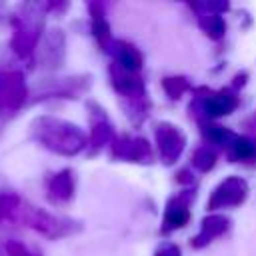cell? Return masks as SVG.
Segmentation results:
<instances>
[{"label":"cell","mask_w":256,"mask_h":256,"mask_svg":"<svg viewBox=\"0 0 256 256\" xmlns=\"http://www.w3.org/2000/svg\"><path fill=\"white\" fill-rule=\"evenodd\" d=\"M30 138L60 156H76L86 146V136L76 124L48 114L30 122Z\"/></svg>","instance_id":"obj_1"},{"label":"cell","mask_w":256,"mask_h":256,"mask_svg":"<svg viewBox=\"0 0 256 256\" xmlns=\"http://www.w3.org/2000/svg\"><path fill=\"white\" fill-rule=\"evenodd\" d=\"M34 6L26 4L20 6V12H16L10 22L14 26V34L10 38V48L20 56L28 58L30 54L36 52V46L42 38V16L38 12H32Z\"/></svg>","instance_id":"obj_2"},{"label":"cell","mask_w":256,"mask_h":256,"mask_svg":"<svg viewBox=\"0 0 256 256\" xmlns=\"http://www.w3.org/2000/svg\"><path fill=\"white\" fill-rule=\"evenodd\" d=\"M20 212H22L24 222L46 238H62V236H68V234L74 232V226H72L74 222L58 218V216H54L46 210L36 208V206L20 208Z\"/></svg>","instance_id":"obj_3"},{"label":"cell","mask_w":256,"mask_h":256,"mask_svg":"<svg viewBox=\"0 0 256 256\" xmlns=\"http://www.w3.org/2000/svg\"><path fill=\"white\" fill-rule=\"evenodd\" d=\"M26 98H28V86L22 72L12 70L0 76V110L16 112L24 106Z\"/></svg>","instance_id":"obj_4"},{"label":"cell","mask_w":256,"mask_h":256,"mask_svg":"<svg viewBox=\"0 0 256 256\" xmlns=\"http://www.w3.org/2000/svg\"><path fill=\"white\" fill-rule=\"evenodd\" d=\"M36 52H38L40 66H44V68L60 66L64 60V54H66V40H64L62 30L52 28L46 34H42V38L36 46Z\"/></svg>","instance_id":"obj_5"},{"label":"cell","mask_w":256,"mask_h":256,"mask_svg":"<svg viewBox=\"0 0 256 256\" xmlns=\"http://www.w3.org/2000/svg\"><path fill=\"white\" fill-rule=\"evenodd\" d=\"M248 194V186L240 176H230L226 178L210 196L208 200V208L218 210V208H228V206H238L240 202H244Z\"/></svg>","instance_id":"obj_6"},{"label":"cell","mask_w":256,"mask_h":256,"mask_svg":"<svg viewBox=\"0 0 256 256\" xmlns=\"http://www.w3.org/2000/svg\"><path fill=\"white\" fill-rule=\"evenodd\" d=\"M156 142H158V150H160V156L166 164L174 162L182 150H184V144H186V138L184 134L172 126V124H158L156 126Z\"/></svg>","instance_id":"obj_7"},{"label":"cell","mask_w":256,"mask_h":256,"mask_svg":"<svg viewBox=\"0 0 256 256\" xmlns=\"http://www.w3.org/2000/svg\"><path fill=\"white\" fill-rule=\"evenodd\" d=\"M48 188V196L54 202H68L74 196V188H76V180H74V172L70 168H64L56 174H52L46 182Z\"/></svg>","instance_id":"obj_8"},{"label":"cell","mask_w":256,"mask_h":256,"mask_svg":"<svg viewBox=\"0 0 256 256\" xmlns=\"http://www.w3.org/2000/svg\"><path fill=\"white\" fill-rule=\"evenodd\" d=\"M226 228H228V218H226V216L212 214V216L204 218V220H202V226H200V232H198L196 238L192 240V246H194V248L206 246L208 242H212L214 238H218L220 234H224Z\"/></svg>","instance_id":"obj_9"},{"label":"cell","mask_w":256,"mask_h":256,"mask_svg":"<svg viewBox=\"0 0 256 256\" xmlns=\"http://www.w3.org/2000/svg\"><path fill=\"white\" fill-rule=\"evenodd\" d=\"M236 106H238V100H236V96H232L230 92L212 94V96H208V98L202 102V110H204V114L210 116V118L226 116V114H230Z\"/></svg>","instance_id":"obj_10"},{"label":"cell","mask_w":256,"mask_h":256,"mask_svg":"<svg viewBox=\"0 0 256 256\" xmlns=\"http://www.w3.org/2000/svg\"><path fill=\"white\" fill-rule=\"evenodd\" d=\"M190 218V212H188V202L186 198H174L168 208H166V214H164V226L162 230L164 232H170V230H176V228H182Z\"/></svg>","instance_id":"obj_11"},{"label":"cell","mask_w":256,"mask_h":256,"mask_svg":"<svg viewBox=\"0 0 256 256\" xmlns=\"http://www.w3.org/2000/svg\"><path fill=\"white\" fill-rule=\"evenodd\" d=\"M116 64L126 72H138L142 66V56L134 46L126 42H116Z\"/></svg>","instance_id":"obj_12"},{"label":"cell","mask_w":256,"mask_h":256,"mask_svg":"<svg viewBox=\"0 0 256 256\" xmlns=\"http://www.w3.org/2000/svg\"><path fill=\"white\" fill-rule=\"evenodd\" d=\"M90 14H92V32H94V38L98 40V44L102 48H106L108 40H110V26L100 10V6L96 4H90Z\"/></svg>","instance_id":"obj_13"},{"label":"cell","mask_w":256,"mask_h":256,"mask_svg":"<svg viewBox=\"0 0 256 256\" xmlns=\"http://www.w3.org/2000/svg\"><path fill=\"white\" fill-rule=\"evenodd\" d=\"M230 154L234 160H252L256 158V140L246 136H234L230 142Z\"/></svg>","instance_id":"obj_14"},{"label":"cell","mask_w":256,"mask_h":256,"mask_svg":"<svg viewBox=\"0 0 256 256\" xmlns=\"http://www.w3.org/2000/svg\"><path fill=\"white\" fill-rule=\"evenodd\" d=\"M20 208H22V200L16 192L0 190V222L14 218V214L20 212Z\"/></svg>","instance_id":"obj_15"},{"label":"cell","mask_w":256,"mask_h":256,"mask_svg":"<svg viewBox=\"0 0 256 256\" xmlns=\"http://www.w3.org/2000/svg\"><path fill=\"white\" fill-rule=\"evenodd\" d=\"M200 26H202V30H204L210 38H214V40L222 38L224 32H226V24H224L222 16H220V14H214V12L202 14V16H200Z\"/></svg>","instance_id":"obj_16"},{"label":"cell","mask_w":256,"mask_h":256,"mask_svg":"<svg viewBox=\"0 0 256 256\" xmlns=\"http://www.w3.org/2000/svg\"><path fill=\"white\" fill-rule=\"evenodd\" d=\"M202 132H204V136H206L210 142H214V144H230V142L234 140V134H232L228 128L218 126V124H206V126L202 128Z\"/></svg>","instance_id":"obj_17"},{"label":"cell","mask_w":256,"mask_h":256,"mask_svg":"<svg viewBox=\"0 0 256 256\" xmlns=\"http://www.w3.org/2000/svg\"><path fill=\"white\" fill-rule=\"evenodd\" d=\"M192 164H194L200 172H208V170H212V168H214V164H216V154H214V150H212V148H208V146L198 148V150L194 152Z\"/></svg>","instance_id":"obj_18"},{"label":"cell","mask_w":256,"mask_h":256,"mask_svg":"<svg viewBox=\"0 0 256 256\" xmlns=\"http://www.w3.org/2000/svg\"><path fill=\"white\" fill-rule=\"evenodd\" d=\"M110 138H112V130H110V126H108L106 122H96V124L92 126L90 144H92L94 148H100V146H104V144H106Z\"/></svg>","instance_id":"obj_19"},{"label":"cell","mask_w":256,"mask_h":256,"mask_svg":"<svg viewBox=\"0 0 256 256\" xmlns=\"http://www.w3.org/2000/svg\"><path fill=\"white\" fill-rule=\"evenodd\" d=\"M4 250H6V256H40V254H34L24 242H20V240H8L6 242V246H4Z\"/></svg>","instance_id":"obj_20"},{"label":"cell","mask_w":256,"mask_h":256,"mask_svg":"<svg viewBox=\"0 0 256 256\" xmlns=\"http://www.w3.org/2000/svg\"><path fill=\"white\" fill-rule=\"evenodd\" d=\"M188 88L184 78H164V90L170 94V98H178Z\"/></svg>","instance_id":"obj_21"},{"label":"cell","mask_w":256,"mask_h":256,"mask_svg":"<svg viewBox=\"0 0 256 256\" xmlns=\"http://www.w3.org/2000/svg\"><path fill=\"white\" fill-rule=\"evenodd\" d=\"M156 256H180V250H178V246H174V244H162L158 250H156Z\"/></svg>","instance_id":"obj_22"}]
</instances>
